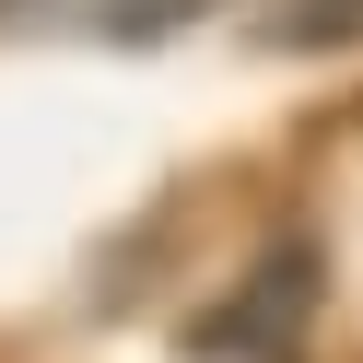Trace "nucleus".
I'll use <instances>...</instances> for the list:
<instances>
[{
  "mask_svg": "<svg viewBox=\"0 0 363 363\" xmlns=\"http://www.w3.org/2000/svg\"><path fill=\"white\" fill-rule=\"evenodd\" d=\"M305 305H316V258H305V246H269V269H258L223 316H199L188 352H211V363H223V352H235V363H281L293 328H305Z\"/></svg>",
  "mask_w": 363,
  "mask_h": 363,
  "instance_id": "1",
  "label": "nucleus"
},
{
  "mask_svg": "<svg viewBox=\"0 0 363 363\" xmlns=\"http://www.w3.org/2000/svg\"><path fill=\"white\" fill-rule=\"evenodd\" d=\"M223 0H0V35H59V48H164L211 24Z\"/></svg>",
  "mask_w": 363,
  "mask_h": 363,
  "instance_id": "2",
  "label": "nucleus"
},
{
  "mask_svg": "<svg viewBox=\"0 0 363 363\" xmlns=\"http://www.w3.org/2000/svg\"><path fill=\"white\" fill-rule=\"evenodd\" d=\"M258 35H269V48H352V35H363V0H269Z\"/></svg>",
  "mask_w": 363,
  "mask_h": 363,
  "instance_id": "3",
  "label": "nucleus"
}]
</instances>
